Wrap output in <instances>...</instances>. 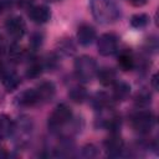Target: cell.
I'll return each instance as SVG.
<instances>
[{
    "label": "cell",
    "mask_w": 159,
    "mask_h": 159,
    "mask_svg": "<svg viewBox=\"0 0 159 159\" xmlns=\"http://www.w3.org/2000/svg\"><path fill=\"white\" fill-rule=\"evenodd\" d=\"M19 104H21V106H24V107H32V106L39 104L35 88L24 91V92L19 96Z\"/></svg>",
    "instance_id": "cell-14"
},
{
    "label": "cell",
    "mask_w": 159,
    "mask_h": 159,
    "mask_svg": "<svg viewBox=\"0 0 159 159\" xmlns=\"http://www.w3.org/2000/svg\"><path fill=\"white\" fill-rule=\"evenodd\" d=\"M41 72H42V65L37 61H34L29 65L27 71H26V76L30 78H36L41 75Z\"/></svg>",
    "instance_id": "cell-19"
},
{
    "label": "cell",
    "mask_w": 159,
    "mask_h": 159,
    "mask_svg": "<svg viewBox=\"0 0 159 159\" xmlns=\"http://www.w3.org/2000/svg\"><path fill=\"white\" fill-rule=\"evenodd\" d=\"M71 118H72L71 108L67 104L61 103L50 114L48 120H47V125H48V128L51 130H58L63 125H66L71 120Z\"/></svg>",
    "instance_id": "cell-3"
},
{
    "label": "cell",
    "mask_w": 159,
    "mask_h": 159,
    "mask_svg": "<svg viewBox=\"0 0 159 159\" xmlns=\"http://www.w3.org/2000/svg\"><path fill=\"white\" fill-rule=\"evenodd\" d=\"M149 22V16L145 14H135L130 19V25L135 29H143L148 25Z\"/></svg>",
    "instance_id": "cell-17"
},
{
    "label": "cell",
    "mask_w": 159,
    "mask_h": 159,
    "mask_svg": "<svg viewBox=\"0 0 159 159\" xmlns=\"http://www.w3.org/2000/svg\"><path fill=\"white\" fill-rule=\"evenodd\" d=\"M118 66L123 71H130L134 67V58L129 51H124L118 56Z\"/></svg>",
    "instance_id": "cell-15"
},
{
    "label": "cell",
    "mask_w": 159,
    "mask_h": 159,
    "mask_svg": "<svg viewBox=\"0 0 159 159\" xmlns=\"http://www.w3.org/2000/svg\"><path fill=\"white\" fill-rule=\"evenodd\" d=\"M1 10H2V5H1V2H0V12H1Z\"/></svg>",
    "instance_id": "cell-25"
},
{
    "label": "cell",
    "mask_w": 159,
    "mask_h": 159,
    "mask_svg": "<svg viewBox=\"0 0 159 159\" xmlns=\"http://www.w3.org/2000/svg\"><path fill=\"white\" fill-rule=\"evenodd\" d=\"M1 78H2V84L6 88V91H14L19 87L20 84V77L12 72V71H5L1 73Z\"/></svg>",
    "instance_id": "cell-12"
},
{
    "label": "cell",
    "mask_w": 159,
    "mask_h": 159,
    "mask_svg": "<svg viewBox=\"0 0 159 159\" xmlns=\"http://www.w3.org/2000/svg\"><path fill=\"white\" fill-rule=\"evenodd\" d=\"M35 0H14V2L22 9H30V6L34 4Z\"/></svg>",
    "instance_id": "cell-20"
},
{
    "label": "cell",
    "mask_w": 159,
    "mask_h": 159,
    "mask_svg": "<svg viewBox=\"0 0 159 159\" xmlns=\"http://www.w3.org/2000/svg\"><path fill=\"white\" fill-rule=\"evenodd\" d=\"M155 124V118L150 112H138L132 117V127L135 132L140 134L149 133Z\"/></svg>",
    "instance_id": "cell-4"
},
{
    "label": "cell",
    "mask_w": 159,
    "mask_h": 159,
    "mask_svg": "<svg viewBox=\"0 0 159 159\" xmlns=\"http://www.w3.org/2000/svg\"><path fill=\"white\" fill-rule=\"evenodd\" d=\"M91 12L101 24L114 22L119 17V9L112 0H91Z\"/></svg>",
    "instance_id": "cell-1"
},
{
    "label": "cell",
    "mask_w": 159,
    "mask_h": 159,
    "mask_svg": "<svg viewBox=\"0 0 159 159\" xmlns=\"http://www.w3.org/2000/svg\"><path fill=\"white\" fill-rule=\"evenodd\" d=\"M94 149V147L92 145V144H89V145H86L84 148H83V153H84V155L86 157H93V154H92V150Z\"/></svg>",
    "instance_id": "cell-22"
},
{
    "label": "cell",
    "mask_w": 159,
    "mask_h": 159,
    "mask_svg": "<svg viewBox=\"0 0 159 159\" xmlns=\"http://www.w3.org/2000/svg\"><path fill=\"white\" fill-rule=\"evenodd\" d=\"M35 92H36L39 103H46L50 99H52V97L55 96L56 88H55V84L52 82H47L46 81V82L40 83L35 88Z\"/></svg>",
    "instance_id": "cell-9"
},
{
    "label": "cell",
    "mask_w": 159,
    "mask_h": 159,
    "mask_svg": "<svg viewBox=\"0 0 159 159\" xmlns=\"http://www.w3.org/2000/svg\"><path fill=\"white\" fill-rule=\"evenodd\" d=\"M96 76H97L98 81H99V83L103 84V86H111L117 80L116 71L113 68H108V67H103V68L98 70Z\"/></svg>",
    "instance_id": "cell-11"
},
{
    "label": "cell",
    "mask_w": 159,
    "mask_h": 159,
    "mask_svg": "<svg viewBox=\"0 0 159 159\" xmlns=\"http://www.w3.org/2000/svg\"><path fill=\"white\" fill-rule=\"evenodd\" d=\"M113 98L116 101H124L130 94V86L125 82H114L113 83Z\"/></svg>",
    "instance_id": "cell-13"
},
{
    "label": "cell",
    "mask_w": 159,
    "mask_h": 159,
    "mask_svg": "<svg viewBox=\"0 0 159 159\" xmlns=\"http://www.w3.org/2000/svg\"><path fill=\"white\" fill-rule=\"evenodd\" d=\"M12 122L6 116H0V139L9 137L12 132Z\"/></svg>",
    "instance_id": "cell-16"
},
{
    "label": "cell",
    "mask_w": 159,
    "mask_h": 159,
    "mask_svg": "<svg viewBox=\"0 0 159 159\" xmlns=\"http://www.w3.org/2000/svg\"><path fill=\"white\" fill-rule=\"evenodd\" d=\"M29 17L35 22V24H45L50 20L51 12L47 6L45 5H37V6H31L29 9Z\"/></svg>",
    "instance_id": "cell-8"
},
{
    "label": "cell",
    "mask_w": 159,
    "mask_h": 159,
    "mask_svg": "<svg viewBox=\"0 0 159 159\" xmlns=\"http://www.w3.org/2000/svg\"><path fill=\"white\" fill-rule=\"evenodd\" d=\"M98 67L94 58L91 56L83 55L76 58L75 61V72L78 80L83 82H89L97 73Z\"/></svg>",
    "instance_id": "cell-2"
},
{
    "label": "cell",
    "mask_w": 159,
    "mask_h": 159,
    "mask_svg": "<svg viewBox=\"0 0 159 159\" xmlns=\"http://www.w3.org/2000/svg\"><path fill=\"white\" fill-rule=\"evenodd\" d=\"M52 1H56V0H52Z\"/></svg>",
    "instance_id": "cell-26"
},
{
    "label": "cell",
    "mask_w": 159,
    "mask_h": 159,
    "mask_svg": "<svg viewBox=\"0 0 159 159\" xmlns=\"http://www.w3.org/2000/svg\"><path fill=\"white\" fill-rule=\"evenodd\" d=\"M123 148L124 142L117 133H112L104 142V149L109 157H118L122 153Z\"/></svg>",
    "instance_id": "cell-7"
},
{
    "label": "cell",
    "mask_w": 159,
    "mask_h": 159,
    "mask_svg": "<svg viewBox=\"0 0 159 159\" xmlns=\"http://www.w3.org/2000/svg\"><path fill=\"white\" fill-rule=\"evenodd\" d=\"M97 48L99 55L111 56L118 48V39L114 34H103L97 41Z\"/></svg>",
    "instance_id": "cell-5"
},
{
    "label": "cell",
    "mask_w": 159,
    "mask_h": 159,
    "mask_svg": "<svg viewBox=\"0 0 159 159\" xmlns=\"http://www.w3.org/2000/svg\"><path fill=\"white\" fill-rule=\"evenodd\" d=\"M68 94H70L71 99H72L73 102H77V103L83 102V101L86 99V97H87L86 89H84L83 87H80V86L73 87V88L70 91V93H68Z\"/></svg>",
    "instance_id": "cell-18"
},
{
    "label": "cell",
    "mask_w": 159,
    "mask_h": 159,
    "mask_svg": "<svg viewBox=\"0 0 159 159\" xmlns=\"http://www.w3.org/2000/svg\"><path fill=\"white\" fill-rule=\"evenodd\" d=\"M127 1H128L129 4H132L133 6H137V7H140V6H143V5H145L148 0H127Z\"/></svg>",
    "instance_id": "cell-21"
},
{
    "label": "cell",
    "mask_w": 159,
    "mask_h": 159,
    "mask_svg": "<svg viewBox=\"0 0 159 159\" xmlns=\"http://www.w3.org/2000/svg\"><path fill=\"white\" fill-rule=\"evenodd\" d=\"M157 82H158V76L154 75L153 78H152V84H153V88H154V89H158V84H157Z\"/></svg>",
    "instance_id": "cell-24"
},
{
    "label": "cell",
    "mask_w": 159,
    "mask_h": 159,
    "mask_svg": "<svg viewBox=\"0 0 159 159\" xmlns=\"http://www.w3.org/2000/svg\"><path fill=\"white\" fill-rule=\"evenodd\" d=\"M5 29L7 34L14 39H21L26 31V24L22 17L12 16L5 22Z\"/></svg>",
    "instance_id": "cell-6"
},
{
    "label": "cell",
    "mask_w": 159,
    "mask_h": 159,
    "mask_svg": "<svg viewBox=\"0 0 159 159\" xmlns=\"http://www.w3.org/2000/svg\"><path fill=\"white\" fill-rule=\"evenodd\" d=\"M96 39V30L89 24H82L77 30V40L82 46L91 45Z\"/></svg>",
    "instance_id": "cell-10"
},
{
    "label": "cell",
    "mask_w": 159,
    "mask_h": 159,
    "mask_svg": "<svg viewBox=\"0 0 159 159\" xmlns=\"http://www.w3.org/2000/svg\"><path fill=\"white\" fill-rule=\"evenodd\" d=\"M5 51H6V42L4 41L2 37H0V56L4 55Z\"/></svg>",
    "instance_id": "cell-23"
}]
</instances>
